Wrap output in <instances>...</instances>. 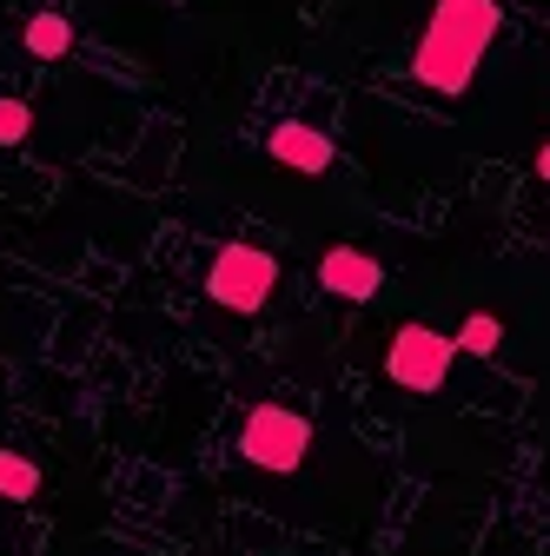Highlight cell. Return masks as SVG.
<instances>
[{"mask_svg": "<svg viewBox=\"0 0 550 556\" xmlns=\"http://www.w3.org/2000/svg\"><path fill=\"white\" fill-rule=\"evenodd\" d=\"M0 497H14V504L40 497V464L21 451H0Z\"/></svg>", "mask_w": 550, "mask_h": 556, "instance_id": "cell-9", "label": "cell"}, {"mask_svg": "<svg viewBox=\"0 0 550 556\" xmlns=\"http://www.w3.org/2000/svg\"><path fill=\"white\" fill-rule=\"evenodd\" d=\"M265 153L279 160L286 173H325L332 166V139L318 126H305V119H279L265 132Z\"/></svg>", "mask_w": 550, "mask_h": 556, "instance_id": "cell-6", "label": "cell"}, {"mask_svg": "<svg viewBox=\"0 0 550 556\" xmlns=\"http://www.w3.org/2000/svg\"><path fill=\"white\" fill-rule=\"evenodd\" d=\"M498 27H504L498 0H432L425 34H418V47H411V80H418L425 93H438V100L471 93Z\"/></svg>", "mask_w": 550, "mask_h": 556, "instance_id": "cell-1", "label": "cell"}, {"mask_svg": "<svg viewBox=\"0 0 550 556\" xmlns=\"http://www.w3.org/2000/svg\"><path fill=\"white\" fill-rule=\"evenodd\" d=\"M239 451L259 470H272V477H292L305 464V451H312V425L299 410H286V404H252L246 431H239Z\"/></svg>", "mask_w": 550, "mask_h": 556, "instance_id": "cell-3", "label": "cell"}, {"mask_svg": "<svg viewBox=\"0 0 550 556\" xmlns=\"http://www.w3.org/2000/svg\"><path fill=\"white\" fill-rule=\"evenodd\" d=\"M451 365H458V338H445L432 325H398L385 344V378L398 391H445Z\"/></svg>", "mask_w": 550, "mask_h": 556, "instance_id": "cell-2", "label": "cell"}, {"mask_svg": "<svg viewBox=\"0 0 550 556\" xmlns=\"http://www.w3.org/2000/svg\"><path fill=\"white\" fill-rule=\"evenodd\" d=\"M34 132V106L27 100H0V147H21Z\"/></svg>", "mask_w": 550, "mask_h": 556, "instance_id": "cell-10", "label": "cell"}, {"mask_svg": "<svg viewBox=\"0 0 550 556\" xmlns=\"http://www.w3.org/2000/svg\"><path fill=\"white\" fill-rule=\"evenodd\" d=\"M318 286H325L332 299L365 305V299H378V286H385V265H378L372 252H359V245H325V252H318Z\"/></svg>", "mask_w": 550, "mask_h": 556, "instance_id": "cell-5", "label": "cell"}, {"mask_svg": "<svg viewBox=\"0 0 550 556\" xmlns=\"http://www.w3.org/2000/svg\"><path fill=\"white\" fill-rule=\"evenodd\" d=\"M272 286H279V258L259 245H226L213 258V271H205V299L220 312H239V318H252L272 299Z\"/></svg>", "mask_w": 550, "mask_h": 556, "instance_id": "cell-4", "label": "cell"}, {"mask_svg": "<svg viewBox=\"0 0 550 556\" xmlns=\"http://www.w3.org/2000/svg\"><path fill=\"white\" fill-rule=\"evenodd\" d=\"M498 344H504V325H498L491 312H471V318L458 325V352H464V358H498Z\"/></svg>", "mask_w": 550, "mask_h": 556, "instance_id": "cell-8", "label": "cell"}, {"mask_svg": "<svg viewBox=\"0 0 550 556\" xmlns=\"http://www.w3.org/2000/svg\"><path fill=\"white\" fill-rule=\"evenodd\" d=\"M530 166H537V179H550V139L537 147V160H530Z\"/></svg>", "mask_w": 550, "mask_h": 556, "instance_id": "cell-11", "label": "cell"}, {"mask_svg": "<svg viewBox=\"0 0 550 556\" xmlns=\"http://www.w3.org/2000/svg\"><path fill=\"white\" fill-rule=\"evenodd\" d=\"M21 40H27L34 60H66V53H74V27H66V14H53V8H40V14L21 27Z\"/></svg>", "mask_w": 550, "mask_h": 556, "instance_id": "cell-7", "label": "cell"}]
</instances>
